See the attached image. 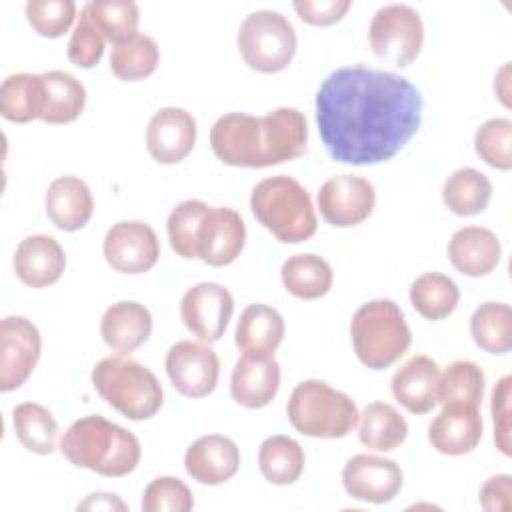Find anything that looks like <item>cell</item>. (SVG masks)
<instances>
[{"instance_id": "6da1fadb", "label": "cell", "mask_w": 512, "mask_h": 512, "mask_svg": "<svg viewBox=\"0 0 512 512\" xmlns=\"http://www.w3.org/2000/svg\"><path fill=\"white\" fill-rule=\"evenodd\" d=\"M420 120L418 88L392 72L342 66L316 94L318 132L336 162H386L418 132Z\"/></svg>"}, {"instance_id": "7a4b0ae2", "label": "cell", "mask_w": 512, "mask_h": 512, "mask_svg": "<svg viewBox=\"0 0 512 512\" xmlns=\"http://www.w3.org/2000/svg\"><path fill=\"white\" fill-rule=\"evenodd\" d=\"M308 144V124L296 108H276L266 116L230 112L210 130L216 158L228 166L266 168L294 160Z\"/></svg>"}, {"instance_id": "3957f363", "label": "cell", "mask_w": 512, "mask_h": 512, "mask_svg": "<svg viewBox=\"0 0 512 512\" xmlns=\"http://www.w3.org/2000/svg\"><path fill=\"white\" fill-rule=\"evenodd\" d=\"M60 450L70 464L108 478L130 474L142 456L140 442L132 432L96 414L76 420L64 432Z\"/></svg>"}, {"instance_id": "277c9868", "label": "cell", "mask_w": 512, "mask_h": 512, "mask_svg": "<svg viewBox=\"0 0 512 512\" xmlns=\"http://www.w3.org/2000/svg\"><path fill=\"white\" fill-rule=\"evenodd\" d=\"M250 208L256 220L286 244L304 242L318 228L310 194L284 174L260 180L252 190Z\"/></svg>"}, {"instance_id": "5b68a950", "label": "cell", "mask_w": 512, "mask_h": 512, "mask_svg": "<svg viewBox=\"0 0 512 512\" xmlns=\"http://www.w3.org/2000/svg\"><path fill=\"white\" fill-rule=\"evenodd\" d=\"M350 336L358 360L372 370L392 366L406 354L412 342L404 312L386 298L370 300L354 312Z\"/></svg>"}, {"instance_id": "8992f818", "label": "cell", "mask_w": 512, "mask_h": 512, "mask_svg": "<svg viewBox=\"0 0 512 512\" xmlns=\"http://www.w3.org/2000/svg\"><path fill=\"white\" fill-rule=\"evenodd\" d=\"M96 392L130 420L152 418L164 402V392L152 370L124 356H108L92 370Z\"/></svg>"}, {"instance_id": "52a82bcc", "label": "cell", "mask_w": 512, "mask_h": 512, "mask_svg": "<svg viewBox=\"0 0 512 512\" xmlns=\"http://www.w3.org/2000/svg\"><path fill=\"white\" fill-rule=\"evenodd\" d=\"M286 414L294 430L310 438H344L360 418L354 400L322 380L300 382L290 394Z\"/></svg>"}, {"instance_id": "ba28073f", "label": "cell", "mask_w": 512, "mask_h": 512, "mask_svg": "<svg viewBox=\"0 0 512 512\" xmlns=\"http://www.w3.org/2000/svg\"><path fill=\"white\" fill-rule=\"evenodd\" d=\"M238 50L252 70L280 72L296 54L294 26L276 10H256L238 28Z\"/></svg>"}, {"instance_id": "9c48e42d", "label": "cell", "mask_w": 512, "mask_h": 512, "mask_svg": "<svg viewBox=\"0 0 512 512\" xmlns=\"http://www.w3.org/2000/svg\"><path fill=\"white\" fill-rule=\"evenodd\" d=\"M372 52L392 66L414 62L424 44V24L420 14L408 4H388L376 10L368 28Z\"/></svg>"}, {"instance_id": "30bf717a", "label": "cell", "mask_w": 512, "mask_h": 512, "mask_svg": "<svg viewBox=\"0 0 512 512\" xmlns=\"http://www.w3.org/2000/svg\"><path fill=\"white\" fill-rule=\"evenodd\" d=\"M42 350L38 328L24 316H6L0 322V390L20 388L32 374Z\"/></svg>"}, {"instance_id": "8fae6325", "label": "cell", "mask_w": 512, "mask_h": 512, "mask_svg": "<svg viewBox=\"0 0 512 512\" xmlns=\"http://www.w3.org/2000/svg\"><path fill=\"white\" fill-rule=\"evenodd\" d=\"M166 374L172 386L188 398L208 396L220 374V360L216 352L200 342L180 340L166 352Z\"/></svg>"}, {"instance_id": "7c38bea8", "label": "cell", "mask_w": 512, "mask_h": 512, "mask_svg": "<svg viewBox=\"0 0 512 512\" xmlns=\"http://www.w3.org/2000/svg\"><path fill=\"white\" fill-rule=\"evenodd\" d=\"M104 258L122 274L148 272L160 258V242L152 226L140 220L116 222L104 236Z\"/></svg>"}, {"instance_id": "4fadbf2b", "label": "cell", "mask_w": 512, "mask_h": 512, "mask_svg": "<svg viewBox=\"0 0 512 512\" xmlns=\"http://www.w3.org/2000/svg\"><path fill=\"white\" fill-rule=\"evenodd\" d=\"M234 312L228 288L216 282H200L186 290L180 302V318L188 332L202 342H216L224 334Z\"/></svg>"}, {"instance_id": "5bb4252c", "label": "cell", "mask_w": 512, "mask_h": 512, "mask_svg": "<svg viewBox=\"0 0 512 512\" xmlns=\"http://www.w3.org/2000/svg\"><path fill=\"white\" fill-rule=\"evenodd\" d=\"M376 204L374 186L354 174H340L326 180L318 190L322 218L336 228H350L364 222Z\"/></svg>"}, {"instance_id": "9a60e30c", "label": "cell", "mask_w": 512, "mask_h": 512, "mask_svg": "<svg viewBox=\"0 0 512 512\" xmlns=\"http://www.w3.org/2000/svg\"><path fill=\"white\" fill-rule=\"evenodd\" d=\"M402 470L390 458L372 454L352 456L342 470L344 490L364 502L384 504L390 502L402 488Z\"/></svg>"}, {"instance_id": "2e32d148", "label": "cell", "mask_w": 512, "mask_h": 512, "mask_svg": "<svg viewBox=\"0 0 512 512\" xmlns=\"http://www.w3.org/2000/svg\"><path fill=\"white\" fill-rule=\"evenodd\" d=\"M244 240L242 216L228 206H210L198 228V258L208 266H228L240 256Z\"/></svg>"}, {"instance_id": "e0dca14e", "label": "cell", "mask_w": 512, "mask_h": 512, "mask_svg": "<svg viewBox=\"0 0 512 512\" xmlns=\"http://www.w3.org/2000/svg\"><path fill=\"white\" fill-rule=\"evenodd\" d=\"M196 144L194 116L176 106L160 108L148 122L146 148L160 164H176L184 160Z\"/></svg>"}, {"instance_id": "ac0fdd59", "label": "cell", "mask_w": 512, "mask_h": 512, "mask_svg": "<svg viewBox=\"0 0 512 512\" xmlns=\"http://www.w3.org/2000/svg\"><path fill=\"white\" fill-rule=\"evenodd\" d=\"M482 428L484 424L478 406L446 402L428 426V440L440 454L462 456L478 446Z\"/></svg>"}, {"instance_id": "d6986e66", "label": "cell", "mask_w": 512, "mask_h": 512, "mask_svg": "<svg viewBox=\"0 0 512 512\" xmlns=\"http://www.w3.org/2000/svg\"><path fill=\"white\" fill-rule=\"evenodd\" d=\"M184 468L192 480L216 486L230 480L238 472L240 450L228 436L206 434L186 448Z\"/></svg>"}, {"instance_id": "ffe728a7", "label": "cell", "mask_w": 512, "mask_h": 512, "mask_svg": "<svg viewBox=\"0 0 512 512\" xmlns=\"http://www.w3.org/2000/svg\"><path fill=\"white\" fill-rule=\"evenodd\" d=\"M440 368L424 354L412 356L392 376L394 398L412 414H426L440 404Z\"/></svg>"}, {"instance_id": "44dd1931", "label": "cell", "mask_w": 512, "mask_h": 512, "mask_svg": "<svg viewBox=\"0 0 512 512\" xmlns=\"http://www.w3.org/2000/svg\"><path fill=\"white\" fill-rule=\"evenodd\" d=\"M280 386V364L274 356L242 354L230 376L232 398L250 410L264 408L272 402Z\"/></svg>"}, {"instance_id": "7402d4cb", "label": "cell", "mask_w": 512, "mask_h": 512, "mask_svg": "<svg viewBox=\"0 0 512 512\" xmlns=\"http://www.w3.org/2000/svg\"><path fill=\"white\" fill-rule=\"evenodd\" d=\"M66 254L60 242L48 234L26 236L14 252V272L30 288H44L60 280Z\"/></svg>"}, {"instance_id": "603a6c76", "label": "cell", "mask_w": 512, "mask_h": 512, "mask_svg": "<svg viewBox=\"0 0 512 512\" xmlns=\"http://www.w3.org/2000/svg\"><path fill=\"white\" fill-rule=\"evenodd\" d=\"M502 256L498 236L484 226H464L448 240V258L452 266L472 278L490 274Z\"/></svg>"}, {"instance_id": "cb8c5ba5", "label": "cell", "mask_w": 512, "mask_h": 512, "mask_svg": "<svg viewBox=\"0 0 512 512\" xmlns=\"http://www.w3.org/2000/svg\"><path fill=\"white\" fill-rule=\"evenodd\" d=\"M44 208L46 216L56 228L74 232L84 228L92 218L94 200L84 180L78 176H60L48 186Z\"/></svg>"}, {"instance_id": "d4e9b609", "label": "cell", "mask_w": 512, "mask_h": 512, "mask_svg": "<svg viewBox=\"0 0 512 512\" xmlns=\"http://www.w3.org/2000/svg\"><path fill=\"white\" fill-rule=\"evenodd\" d=\"M152 332V316L148 308L134 300H122L106 308L100 320L104 344L118 352L130 354L142 346Z\"/></svg>"}, {"instance_id": "484cf974", "label": "cell", "mask_w": 512, "mask_h": 512, "mask_svg": "<svg viewBox=\"0 0 512 512\" xmlns=\"http://www.w3.org/2000/svg\"><path fill=\"white\" fill-rule=\"evenodd\" d=\"M284 318L268 304H250L240 314L234 342L240 352L272 356L284 338Z\"/></svg>"}, {"instance_id": "4316f807", "label": "cell", "mask_w": 512, "mask_h": 512, "mask_svg": "<svg viewBox=\"0 0 512 512\" xmlns=\"http://www.w3.org/2000/svg\"><path fill=\"white\" fill-rule=\"evenodd\" d=\"M44 84V110L40 120L48 124H70L86 106V88L70 72L50 70L40 74Z\"/></svg>"}, {"instance_id": "83f0119b", "label": "cell", "mask_w": 512, "mask_h": 512, "mask_svg": "<svg viewBox=\"0 0 512 512\" xmlns=\"http://www.w3.org/2000/svg\"><path fill=\"white\" fill-rule=\"evenodd\" d=\"M284 288L300 300H316L328 294L332 288V268L330 264L312 252L290 256L280 270Z\"/></svg>"}, {"instance_id": "f1b7e54d", "label": "cell", "mask_w": 512, "mask_h": 512, "mask_svg": "<svg viewBox=\"0 0 512 512\" xmlns=\"http://www.w3.org/2000/svg\"><path fill=\"white\" fill-rule=\"evenodd\" d=\"M44 84L40 74H10L0 86V114L2 118L26 124L42 116Z\"/></svg>"}, {"instance_id": "f546056e", "label": "cell", "mask_w": 512, "mask_h": 512, "mask_svg": "<svg viewBox=\"0 0 512 512\" xmlns=\"http://www.w3.org/2000/svg\"><path fill=\"white\" fill-rule=\"evenodd\" d=\"M358 420V438L370 450L390 452L398 448L408 436V424L404 416L386 402L368 404Z\"/></svg>"}, {"instance_id": "4dcf8cb0", "label": "cell", "mask_w": 512, "mask_h": 512, "mask_svg": "<svg viewBox=\"0 0 512 512\" xmlns=\"http://www.w3.org/2000/svg\"><path fill=\"white\" fill-rule=\"evenodd\" d=\"M304 450L302 446L284 434L268 436L260 444L258 466L262 476L276 486L294 484L304 470Z\"/></svg>"}, {"instance_id": "1f68e13d", "label": "cell", "mask_w": 512, "mask_h": 512, "mask_svg": "<svg viewBox=\"0 0 512 512\" xmlns=\"http://www.w3.org/2000/svg\"><path fill=\"white\" fill-rule=\"evenodd\" d=\"M492 182L476 168H460L448 176L442 188L444 206L458 216H474L486 210Z\"/></svg>"}, {"instance_id": "d6a6232c", "label": "cell", "mask_w": 512, "mask_h": 512, "mask_svg": "<svg viewBox=\"0 0 512 512\" xmlns=\"http://www.w3.org/2000/svg\"><path fill=\"white\" fill-rule=\"evenodd\" d=\"M160 60V50L154 38L142 32H134L112 46L110 70L120 80L148 78Z\"/></svg>"}, {"instance_id": "836d02e7", "label": "cell", "mask_w": 512, "mask_h": 512, "mask_svg": "<svg viewBox=\"0 0 512 512\" xmlns=\"http://www.w3.org/2000/svg\"><path fill=\"white\" fill-rule=\"evenodd\" d=\"M460 300V290L452 278L440 272L418 276L410 286V302L426 320L448 318Z\"/></svg>"}, {"instance_id": "e575fe53", "label": "cell", "mask_w": 512, "mask_h": 512, "mask_svg": "<svg viewBox=\"0 0 512 512\" xmlns=\"http://www.w3.org/2000/svg\"><path fill=\"white\" fill-rule=\"evenodd\" d=\"M18 442L34 454H52L58 438V422L52 412L36 402H22L12 410Z\"/></svg>"}, {"instance_id": "d590c367", "label": "cell", "mask_w": 512, "mask_h": 512, "mask_svg": "<svg viewBox=\"0 0 512 512\" xmlns=\"http://www.w3.org/2000/svg\"><path fill=\"white\" fill-rule=\"evenodd\" d=\"M470 334L478 348L506 354L512 346V310L504 302H484L470 318Z\"/></svg>"}, {"instance_id": "8d00e7d4", "label": "cell", "mask_w": 512, "mask_h": 512, "mask_svg": "<svg viewBox=\"0 0 512 512\" xmlns=\"http://www.w3.org/2000/svg\"><path fill=\"white\" fill-rule=\"evenodd\" d=\"M104 40L118 42L136 32L140 10L132 0H92L84 6Z\"/></svg>"}, {"instance_id": "74e56055", "label": "cell", "mask_w": 512, "mask_h": 512, "mask_svg": "<svg viewBox=\"0 0 512 512\" xmlns=\"http://www.w3.org/2000/svg\"><path fill=\"white\" fill-rule=\"evenodd\" d=\"M208 208L202 200H184L168 214V240L178 256L198 258V228Z\"/></svg>"}, {"instance_id": "f35d334b", "label": "cell", "mask_w": 512, "mask_h": 512, "mask_svg": "<svg viewBox=\"0 0 512 512\" xmlns=\"http://www.w3.org/2000/svg\"><path fill=\"white\" fill-rule=\"evenodd\" d=\"M484 384L486 376L478 364L468 360H456L440 376V402L480 406L484 398Z\"/></svg>"}, {"instance_id": "ab89813d", "label": "cell", "mask_w": 512, "mask_h": 512, "mask_svg": "<svg viewBox=\"0 0 512 512\" xmlns=\"http://www.w3.org/2000/svg\"><path fill=\"white\" fill-rule=\"evenodd\" d=\"M476 154L492 168H512V122L508 118L486 120L474 136Z\"/></svg>"}, {"instance_id": "60d3db41", "label": "cell", "mask_w": 512, "mask_h": 512, "mask_svg": "<svg viewBox=\"0 0 512 512\" xmlns=\"http://www.w3.org/2000/svg\"><path fill=\"white\" fill-rule=\"evenodd\" d=\"M76 4L72 0H30L26 2L28 24L46 38L62 36L74 22Z\"/></svg>"}, {"instance_id": "b9f144b4", "label": "cell", "mask_w": 512, "mask_h": 512, "mask_svg": "<svg viewBox=\"0 0 512 512\" xmlns=\"http://www.w3.org/2000/svg\"><path fill=\"white\" fill-rule=\"evenodd\" d=\"M142 512H188L194 508L190 488L174 476L154 478L142 494Z\"/></svg>"}, {"instance_id": "7bdbcfd3", "label": "cell", "mask_w": 512, "mask_h": 512, "mask_svg": "<svg viewBox=\"0 0 512 512\" xmlns=\"http://www.w3.org/2000/svg\"><path fill=\"white\" fill-rule=\"evenodd\" d=\"M104 54V36L92 24L88 12L82 8L80 18L68 42V60L78 68H92Z\"/></svg>"}, {"instance_id": "ee69618b", "label": "cell", "mask_w": 512, "mask_h": 512, "mask_svg": "<svg viewBox=\"0 0 512 512\" xmlns=\"http://www.w3.org/2000/svg\"><path fill=\"white\" fill-rule=\"evenodd\" d=\"M510 386L512 378L502 376L492 390V420H494V444L504 454H512L510 444Z\"/></svg>"}, {"instance_id": "f6af8a7d", "label": "cell", "mask_w": 512, "mask_h": 512, "mask_svg": "<svg viewBox=\"0 0 512 512\" xmlns=\"http://www.w3.org/2000/svg\"><path fill=\"white\" fill-rule=\"evenodd\" d=\"M350 0H296L294 10L306 24L328 26L344 18L350 10Z\"/></svg>"}, {"instance_id": "bcb514c9", "label": "cell", "mask_w": 512, "mask_h": 512, "mask_svg": "<svg viewBox=\"0 0 512 512\" xmlns=\"http://www.w3.org/2000/svg\"><path fill=\"white\" fill-rule=\"evenodd\" d=\"M512 478L508 474H496L480 488V506L486 512H510L512 508Z\"/></svg>"}, {"instance_id": "7dc6e473", "label": "cell", "mask_w": 512, "mask_h": 512, "mask_svg": "<svg viewBox=\"0 0 512 512\" xmlns=\"http://www.w3.org/2000/svg\"><path fill=\"white\" fill-rule=\"evenodd\" d=\"M78 510H126V504L116 494L94 492L82 504H78Z\"/></svg>"}, {"instance_id": "c3c4849f", "label": "cell", "mask_w": 512, "mask_h": 512, "mask_svg": "<svg viewBox=\"0 0 512 512\" xmlns=\"http://www.w3.org/2000/svg\"><path fill=\"white\" fill-rule=\"evenodd\" d=\"M494 92L500 98V102L510 108V64H504L494 78Z\"/></svg>"}]
</instances>
